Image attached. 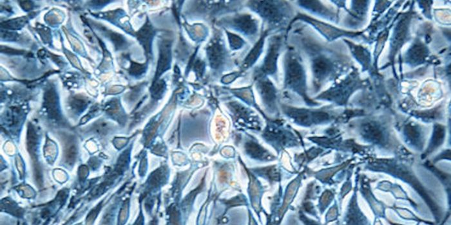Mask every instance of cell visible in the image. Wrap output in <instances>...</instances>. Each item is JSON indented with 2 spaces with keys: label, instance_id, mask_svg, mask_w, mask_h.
<instances>
[{
  "label": "cell",
  "instance_id": "cell-1",
  "mask_svg": "<svg viewBox=\"0 0 451 225\" xmlns=\"http://www.w3.org/2000/svg\"><path fill=\"white\" fill-rule=\"evenodd\" d=\"M246 7L258 15L262 20V28L268 30L272 35L286 33L295 18V10L291 1H248Z\"/></svg>",
  "mask_w": 451,
  "mask_h": 225
},
{
  "label": "cell",
  "instance_id": "cell-2",
  "mask_svg": "<svg viewBox=\"0 0 451 225\" xmlns=\"http://www.w3.org/2000/svg\"><path fill=\"white\" fill-rule=\"evenodd\" d=\"M285 87L306 100V73L301 57L295 47L287 43L283 58Z\"/></svg>",
  "mask_w": 451,
  "mask_h": 225
},
{
  "label": "cell",
  "instance_id": "cell-3",
  "mask_svg": "<svg viewBox=\"0 0 451 225\" xmlns=\"http://www.w3.org/2000/svg\"><path fill=\"white\" fill-rule=\"evenodd\" d=\"M267 49L262 62L253 71L254 80L260 77L279 78V61L287 45L286 33L272 35L267 38Z\"/></svg>",
  "mask_w": 451,
  "mask_h": 225
},
{
  "label": "cell",
  "instance_id": "cell-4",
  "mask_svg": "<svg viewBox=\"0 0 451 225\" xmlns=\"http://www.w3.org/2000/svg\"><path fill=\"white\" fill-rule=\"evenodd\" d=\"M260 20L250 14H239L221 19L218 21L217 25L242 34L254 44L261 34L262 25Z\"/></svg>",
  "mask_w": 451,
  "mask_h": 225
},
{
  "label": "cell",
  "instance_id": "cell-5",
  "mask_svg": "<svg viewBox=\"0 0 451 225\" xmlns=\"http://www.w3.org/2000/svg\"><path fill=\"white\" fill-rule=\"evenodd\" d=\"M264 140L275 148L293 147L298 143L293 132L283 126L281 122H272L267 125L262 133Z\"/></svg>",
  "mask_w": 451,
  "mask_h": 225
},
{
  "label": "cell",
  "instance_id": "cell-6",
  "mask_svg": "<svg viewBox=\"0 0 451 225\" xmlns=\"http://www.w3.org/2000/svg\"><path fill=\"white\" fill-rule=\"evenodd\" d=\"M209 66L215 71L223 70L230 62V56L221 34L216 33L206 47Z\"/></svg>",
  "mask_w": 451,
  "mask_h": 225
},
{
  "label": "cell",
  "instance_id": "cell-7",
  "mask_svg": "<svg viewBox=\"0 0 451 225\" xmlns=\"http://www.w3.org/2000/svg\"><path fill=\"white\" fill-rule=\"evenodd\" d=\"M281 108L286 116L300 126H308L329 119V114L324 112H312L287 105L282 106Z\"/></svg>",
  "mask_w": 451,
  "mask_h": 225
},
{
  "label": "cell",
  "instance_id": "cell-8",
  "mask_svg": "<svg viewBox=\"0 0 451 225\" xmlns=\"http://www.w3.org/2000/svg\"><path fill=\"white\" fill-rule=\"evenodd\" d=\"M256 88L259 92L266 111L271 114L278 113L277 91L274 83L268 77H263L255 79Z\"/></svg>",
  "mask_w": 451,
  "mask_h": 225
},
{
  "label": "cell",
  "instance_id": "cell-9",
  "mask_svg": "<svg viewBox=\"0 0 451 225\" xmlns=\"http://www.w3.org/2000/svg\"><path fill=\"white\" fill-rule=\"evenodd\" d=\"M271 35H272V34L268 30L264 29L261 27V34H260L259 39L252 46L248 54H247L244 61H243L241 68V72H245L253 67L255 64L259 61L260 57L263 54L264 49H265L267 38Z\"/></svg>",
  "mask_w": 451,
  "mask_h": 225
},
{
  "label": "cell",
  "instance_id": "cell-10",
  "mask_svg": "<svg viewBox=\"0 0 451 225\" xmlns=\"http://www.w3.org/2000/svg\"><path fill=\"white\" fill-rule=\"evenodd\" d=\"M44 107L50 118L55 120L61 119L58 96L53 86L48 87L44 92Z\"/></svg>",
  "mask_w": 451,
  "mask_h": 225
},
{
  "label": "cell",
  "instance_id": "cell-11",
  "mask_svg": "<svg viewBox=\"0 0 451 225\" xmlns=\"http://www.w3.org/2000/svg\"><path fill=\"white\" fill-rule=\"evenodd\" d=\"M88 22L91 23L92 27L97 29L98 31L101 32L103 35L107 36V37L109 38L113 42L116 49H124L128 45V42L126 41L125 38L122 35H120V34L116 33L115 32L106 28L100 23L93 22L92 21H88Z\"/></svg>",
  "mask_w": 451,
  "mask_h": 225
},
{
  "label": "cell",
  "instance_id": "cell-12",
  "mask_svg": "<svg viewBox=\"0 0 451 225\" xmlns=\"http://www.w3.org/2000/svg\"><path fill=\"white\" fill-rule=\"evenodd\" d=\"M171 65V44L170 42H163L160 46V59H159L156 75H160L163 72L170 69Z\"/></svg>",
  "mask_w": 451,
  "mask_h": 225
},
{
  "label": "cell",
  "instance_id": "cell-13",
  "mask_svg": "<svg viewBox=\"0 0 451 225\" xmlns=\"http://www.w3.org/2000/svg\"><path fill=\"white\" fill-rule=\"evenodd\" d=\"M154 34H155V32H154L153 29H152V25L150 24L148 21L137 34L139 41H140L142 45L145 48L146 53L148 56L149 55L150 56V54L152 52V41Z\"/></svg>",
  "mask_w": 451,
  "mask_h": 225
},
{
  "label": "cell",
  "instance_id": "cell-14",
  "mask_svg": "<svg viewBox=\"0 0 451 225\" xmlns=\"http://www.w3.org/2000/svg\"><path fill=\"white\" fill-rule=\"evenodd\" d=\"M297 3L300 7L304 8L307 10H310L311 12H315V13L325 16L328 18H333V12L330 11L329 9L325 7L321 3V2L315 1H295Z\"/></svg>",
  "mask_w": 451,
  "mask_h": 225
},
{
  "label": "cell",
  "instance_id": "cell-15",
  "mask_svg": "<svg viewBox=\"0 0 451 225\" xmlns=\"http://www.w3.org/2000/svg\"><path fill=\"white\" fill-rule=\"evenodd\" d=\"M247 153L257 159H268L270 154L254 139H249L245 144Z\"/></svg>",
  "mask_w": 451,
  "mask_h": 225
},
{
  "label": "cell",
  "instance_id": "cell-16",
  "mask_svg": "<svg viewBox=\"0 0 451 225\" xmlns=\"http://www.w3.org/2000/svg\"><path fill=\"white\" fill-rule=\"evenodd\" d=\"M38 135L35 126L29 124L27 131V145L30 154L33 160H37V150L38 144Z\"/></svg>",
  "mask_w": 451,
  "mask_h": 225
},
{
  "label": "cell",
  "instance_id": "cell-17",
  "mask_svg": "<svg viewBox=\"0 0 451 225\" xmlns=\"http://www.w3.org/2000/svg\"><path fill=\"white\" fill-rule=\"evenodd\" d=\"M89 103L88 98L82 95H75L72 97L69 101V107L71 108V111L75 113H81L86 107Z\"/></svg>",
  "mask_w": 451,
  "mask_h": 225
},
{
  "label": "cell",
  "instance_id": "cell-18",
  "mask_svg": "<svg viewBox=\"0 0 451 225\" xmlns=\"http://www.w3.org/2000/svg\"><path fill=\"white\" fill-rule=\"evenodd\" d=\"M65 158L68 165H73L78 154L77 144L75 139L69 138L65 144Z\"/></svg>",
  "mask_w": 451,
  "mask_h": 225
},
{
  "label": "cell",
  "instance_id": "cell-19",
  "mask_svg": "<svg viewBox=\"0 0 451 225\" xmlns=\"http://www.w3.org/2000/svg\"><path fill=\"white\" fill-rule=\"evenodd\" d=\"M105 110L107 113L109 114L114 119L118 120V122H121L122 120L123 121L124 118H125L124 117V113L123 112L122 108H121L120 104L117 100H113V101L109 102L106 106Z\"/></svg>",
  "mask_w": 451,
  "mask_h": 225
},
{
  "label": "cell",
  "instance_id": "cell-20",
  "mask_svg": "<svg viewBox=\"0 0 451 225\" xmlns=\"http://www.w3.org/2000/svg\"><path fill=\"white\" fill-rule=\"evenodd\" d=\"M364 137L374 142H380L382 139V133L376 125L369 123L363 127Z\"/></svg>",
  "mask_w": 451,
  "mask_h": 225
},
{
  "label": "cell",
  "instance_id": "cell-21",
  "mask_svg": "<svg viewBox=\"0 0 451 225\" xmlns=\"http://www.w3.org/2000/svg\"><path fill=\"white\" fill-rule=\"evenodd\" d=\"M29 18L27 16L20 17L1 22V28L8 30H19L23 28L28 22Z\"/></svg>",
  "mask_w": 451,
  "mask_h": 225
},
{
  "label": "cell",
  "instance_id": "cell-22",
  "mask_svg": "<svg viewBox=\"0 0 451 225\" xmlns=\"http://www.w3.org/2000/svg\"><path fill=\"white\" fill-rule=\"evenodd\" d=\"M226 33L227 34L231 49L232 50H239L244 47L246 42L242 38L227 31H226Z\"/></svg>",
  "mask_w": 451,
  "mask_h": 225
},
{
  "label": "cell",
  "instance_id": "cell-23",
  "mask_svg": "<svg viewBox=\"0 0 451 225\" xmlns=\"http://www.w3.org/2000/svg\"><path fill=\"white\" fill-rule=\"evenodd\" d=\"M425 55H426V50L425 48L420 44H416L411 48L409 57L412 62H420L423 60Z\"/></svg>",
  "mask_w": 451,
  "mask_h": 225
},
{
  "label": "cell",
  "instance_id": "cell-24",
  "mask_svg": "<svg viewBox=\"0 0 451 225\" xmlns=\"http://www.w3.org/2000/svg\"><path fill=\"white\" fill-rule=\"evenodd\" d=\"M110 129L111 127L109 126V123L104 122V121H99V122L95 123L92 127V130L95 133L101 135H105L109 132Z\"/></svg>",
  "mask_w": 451,
  "mask_h": 225
},
{
  "label": "cell",
  "instance_id": "cell-25",
  "mask_svg": "<svg viewBox=\"0 0 451 225\" xmlns=\"http://www.w3.org/2000/svg\"><path fill=\"white\" fill-rule=\"evenodd\" d=\"M131 63H132V65H131L129 72L132 75L138 76L145 72L147 67H146L145 64L141 65V64L132 62V61Z\"/></svg>",
  "mask_w": 451,
  "mask_h": 225
},
{
  "label": "cell",
  "instance_id": "cell-26",
  "mask_svg": "<svg viewBox=\"0 0 451 225\" xmlns=\"http://www.w3.org/2000/svg\"><path fill=\"white\" fill-rule=\"evenodd\" d=\"M165 89V83L164 82H158L154 84L152 88V93L154 97H162L163 93H164Z\"/></svg>",
  "mask_w": 451,
  "mask_h": 225
},
{
  "label": "cell",
  "instance_id": "cell-27",
  "mask_svg": "<svg viewBox=\"0 0 451 225\" xmlns=\"http://www.w3.org/2000/svg\"><path fill=\"white\" fill-rule=\"evenodd\" d=\"M38 29H37V31L39 32V34L42 38V39L43 40V41L45 43H48V42H50L51 41V34H50V30L42 26H38Z\"/></svg>",
  "mask_w": 451,
  "mask_h": 225
},
{
  "label": "cell",
  "instance_id": "cell-28",
  "mask_svg": "<svg viewBox=\"0 0 451 225\" xmlns=\"http://www.w3.org/2000/svg\"><path fill=\"white\" fill-rule=\"evenodd\" d=\"M1 52H4L5 54H10V55H23L25 54L24 50H20L13 49V48H8L7 46H1Z\"/></svg>",
  "mask_w": 451,
  "mask_h": 225
},
{
  "label": "cell",
  "instance_id": "cell-29",
  "mask_svg": "<svg viewBox=\"0 0 451 225\" xmlns=\"http://www.w3.org/2000/svg\"><path fill=\"white\" fill-rule=\"evenodd\" d=\"M407 134L408 137H410V139H412V141H416L419 137V133L414 127H408Z\"/></svg>",
  "mask_w": 451,
  "mask_h": 225
},
{
  "label": "cell",
  "instance_id": "cell-30",
  "mask_svg": "<svg viewBox=\"0 0 451 225\" xmlns=\"http://www.w3.org/2000/svg\"><path fill=\"white\" fill-rule=\"evenodd\" d=\"M66 51H67V54H66V53H65V54H66L68 58L69 59V60L71 61V62L72 61V63H73V65H75L76 67H77L78 68H79V69H82L81 65H80V61L78 60V59L77 58V57H76L75 56H74V55L72 54V53L69 52V51H68V50H66Z\"/></svg>",
  "mask_w": 451,
  "mask_h": 225
},
{
  "label": "cell",
  "instance_id": "cell-31",
  "mask_svg": "<svg viewBox=\"0 0 451 225\" xmlns=\"http://www.w3.org/2000/svg\"><path fill=\"white\" fill-rule=\"evenodd\" d=\"M21 6L24 9V10H30L33 9V4L32 1H20Z\"/></svg>",
  "mask_w": 451,
  "mask_h": 225
}]
</instances>
